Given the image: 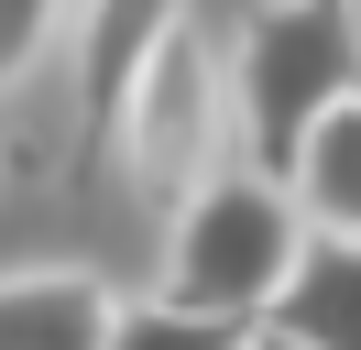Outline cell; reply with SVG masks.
<instances>
[{
	"mask_svg": "<svg viewBox=\"0 0 361 350\" xmlns=\"http://www.w3.org/2000/svg\"><path fill=\"white\" fill-rule=\"evenodd\" d=\"M285 186H295V208H307V230H361V88L295 143Z\"/></svg>",
	"mask_w": 361,
	"mask_h": 350,
	"instance_id": "7",
	"label": "cell"
},
{
	"mask_svg": "<svg viewBox=\"0 0 361 350\" xmlns=\"http://www.w3.org/2000/svg\"><path fill=\"white\" fill-rule=\"evenodd\" d=\"M230 131H241V99L219 88V55L197 44V22H176V33L142 55L132 99H121V121H110V153L132 164L142 197L176 208L186 186H208V175L230 164Z\"/></svg>",
	"mask_w": 361,
	"mask_h": 350,
	"instance_id": "3",
	"label": "cell"
},
{
	"mask_svg": "<svg viewBox=\"0 0 361 350\" xmlns=\"http://www.w3.org/2000/svg\"><path fill=\"white\" fill-rule=\"evenodd\" d=\"M55 22H77V0H0V109H11V88L44 66Z\"/></svg>",
	"mask_w": 361,
	"mask_h": 350,
	"instance_id": "8",
	"label": "cell"
},
{
	"mask_svg": "<svg viewBox=\"0 0 361 350\" xmlns=\"http://www.w3.org/2000/svg\"><path fill=\"white\" fill-rule=\"evenodd\" d=\"M361 88V11L350 0H263L241 22V55H230V99H241V143L252 164L285 175L295 143L329 121Z\"/></svg>",
	"mask_w": 361,
	"mask_h": 350,
	"instance_id": "2",
	"label": "cell"
},
{
	"mask_svg": "<svg viewBox=\"0 0 361 350\" xmlns=\"http://www.w3.org/2000/svg\"><path fill=\"white\" fill-rule=\"evenodd\" d=\"M295 252H307V208H295V186L274 164H219L208 186L176 197V230H164V262L154 284L176 306H197L219 339H241V328H263V306L285 296Z\"/></svg>",
	"mask_w": 361,
	"mask_h": 350,
	"instance_id": "1",
	"label": "cell"
},
{
	"mask_svg": "<svg viewBox=\"0 0 361 350\" xmlns=\"http://www.w3.org/2000/svg\"><path fill=\"white\" fill-rule=\"evenodd\" d=\"M121 284L99 262H11L0 274V339H33V350H99L121 339Z\"/></svg>",
	"mask_w": 361,
	"mask_h": 350,
	"instance_id": "5",
	"label": "cell"
},
{
	"mask_svg": "<svg viewBox=\"0 0 361 350\" xmlns=\"http://www.w3.org/2000/svg\"><path fill=\"white\" fill-rule=\"evenodd\" d=\"M274 339H307V350H361V230H307L285 296L263 306Z\"/></svg>",
	"mask_w": 361,
	"mask_h": 350,
	"instance_id": "6",
	"label": "cell"
},
{
	"mask_svg": "<svg viewBox=\"0 0 361 350\" xmlns=\"http://www.w3.org/2000/svg\"><path fill=\"white\" fill-rule=\"evenodd\" d=\"M176 22L186 0H77V164H110V121Z\"/></svg>",
	"mask_w": 361,
	"mask_h": 350,
	"instance_id": "4",
	"label": "cell"
}]
</instances>
